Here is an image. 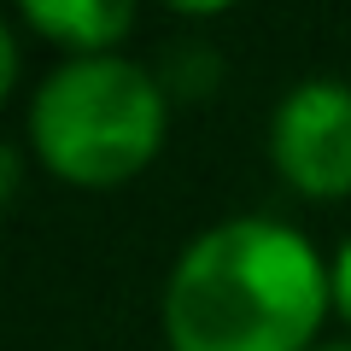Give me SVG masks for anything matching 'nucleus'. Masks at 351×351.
<instances>
[{
	"label": "nucleus",
	"instance_id": "7",
	"mask_svg": "<svg viewBox=\"0 0 351 351\" xmlns=\"http://www.w3.org/2000/svg\"><path fill=\"white\" fill-rule=\"evenodd\" d=\"M316 351H351V339H322Z\"/></svg>",
	"mask_w": 351,
	"mask_h": 351
},
{
	"label": "nucleus",
	"instance_id": "1",
	"mask_svg": "<svg viewBox=\"0 0 351 351\" xmlns=\"http://www.w3.org/2000/svg\"><path fill=\"white\" fill-rule=\"evenodd\" d=\"M334 258L281 217H223L176 252L158 322L170 351H316Z\"/></svg>",
	"mask_w": 351,
	"mask_h": 351
},
{
	"label": "nucleus",
	"instance_id": "5",
	"mask_svg": "<svg viewBox=\"0 0 351 351\" xmlns=\"http://www.w3.org/2000/svg\"><path fill=\"white\" fill-rule=\"evenodd\" d=\"M334 316L351 328V234L339 240V252H334Z\"/></svg>",
	"mask_w": 351,
	"mask_h": 351
},
{
	"label": "nucleus",
	"instance_id": "6",
	"mask_svg": "<svg viewBox=\"0 0 351 351\" xmlns=\"http://www.w3.org/2000/svg\"><path fill=\"white\" fill-rule=\"evenodd\" d=\"M0 88L6 94L18 88V29L12 24H0Z\"/></svg>",
	"mask_w": 351,
	"mask_h": 351
},
{
	"label": "nucleus",
	"instance_id": "4",
	"mask_svg": "<svg viewBox=\"0 0 351 351\" xmlns=\"http://www.w3.org/2000/svg\"><path fill=\"white\" fill-rule=\"evenodd\" d=\"M18 24L29 36L53 41L64 59H106L129 41L135 6L129 0H24Z\"/></svg>",
	"mask_w": 351,
	"mask_h": 351
},
{
	"label": "nucleus",
	"instance_id": "2",
	"mask_svg": "<svg viewBox=\"0 0 351 351\" xmlns=\"http://www.w3.org/2000/svg\"><path fill=\"white\" fill-rule=\"evenodd\" d=\"M170 135V88L129 53L59 59L24 106V147L36 164L82 193L135 182Z\"/></svg>",
	"mask_w": 351,
	"mask_h": 351
},
{
	"label": "nucleus",
	"instance_id": "3",
	"mask_svg": "<svg viewBox=\"0 0 351 351\" xmlns=\"http://www.w3.org/2000/svg\"><path fill=\"white\" fill-rule=\"evenodd\" d=\"M269 164L304 199H351V82L304 76L269 112Z\"/></svg>",
	"mask_w": 351,
	"mask_h": 351
}]
</instances>
